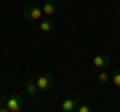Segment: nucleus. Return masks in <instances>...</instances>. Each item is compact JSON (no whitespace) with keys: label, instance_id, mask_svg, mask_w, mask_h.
<instances>
[{"label":"nucleus","instance_id":"f257e3e1","mask_svg":"<svg viewBox=\"0 0 120 112\" xmlns=\"http://www.w3.org/2000/svg\"><path fill=\"white\" fill-rule=\"evenodd\" d=\"M2 100V106H0V110H6V112H22L26 110V98L24 94H8L4 96Z\"/></svg>","mask_w":120,"mask_h":112},{"label":"nucleus","instance_id":"f03ea898","mask_svg":"<svg viewBox=\"0 0 120 112\" xmlns=\"http://www.w3.org/2000/svg\"><path fill=\"white\" fill-rule=\"evenodd\" d=\"M34 82H36V86H38L40 92H50L56 86V78L50 72H38L36 78H34Z\"/></svg>","mask_w":120,"mask_h":112},{"label":"nucleus","instance_id":"7ed1b4c3","mask_svg":"<svg viewBox=\"0 0 120 112\" xmlns=\"http://www.w3.org/2000/svg\"><path fill=\"white\" fill-rule=\"evenodd\" d=\"M22 14H24V18H26V20H30V22H40V20H42V16H44L42 6H40V4H28V6H24Z\"/></svg>","mask_w":120,"mask_h":112},{"label":"nucleus","instance_id":"20e7f679","mask_svg":"<svg viewBox=\"0 0 120 112\" xmlns=\"http://www.w3.org/2000/svg\"><path fill=\"white\" fill-rule=\"evenodd\" d=\"M40 6H42V12H44V16L52 18V16H56V12H58V8H60V2H58V0H44V4H40Z\"/></svg>","mask_w":120,"mask_h":112},{"label":"nucleus","instance_id":"39448f33","mask_svg":"<svg viewBox=\"0 0 120 112\" xmlns=\"http://www.w3.org/2000/svg\"><path fill=\"white\" fill-rule=\"evenodd\" d=\"M110 56L108 54H96L94 58H92V66H94L96 70H104V68H108L110 66Z\"/></svg>","mask_w":120,"mask_h":112},{"label":"nucleus","instance_id":"423d86ee","mask_svg":"<svg viewBox=\"0 0 120 112\" xmlns=\"http://www.w3.org/2000/svg\"><path fill=\"white\" fill-rule=\"evenodd\" d=\"M76 100L78 98H74V96H66L62 102H60V112H76Z\"/></svg>","mask_w":120,"mask_h":112},{"label":"nucleus","instance_id":"0eeeda50","mask_svg":"<svg viewBox=\"0 0 120 112\" xmlns=\"http://www.w3.org/2000/svg\"><path fill=\"white\" fill-rule=\"evenodd\" d=\"M40 90L38 86H36V82L34 80H26L24 82V96H28V98H38Z\"/></svg>","mask_w":120,"mask_h":112},{"label":"nucleus","instance_id":"6e6552de","mask_svg":"<svg viewBox=\"0 0 120 112\" xmlns=\"http://www.w3.org/2000/svg\"><path fill=\"white\" fill-rule=\"evenodd\" d=\"M38 28H40V32H42V34H50V32L56 28V24H54V20H52V18H44V20L38 22Z\"/></svg>","mask_w":120,"mask_h":112},{"label":"nucleus","instance_id":"1a4fd4ad","mask_svg":"<svg viewBox=\"0 0 120 112\" xmlns=\"http://www.w3.org/2000/svg\"><path fill=\"white\" fill-rule=\"evenodd\" d=\"M110 78H112V74L108 72V68H104V70H98V84H108L110 82Z\"/></svg>","mask_w":120,"mask_h":112},{"label":"nucleus","instance_id":"9d476101","mask_svg":"<svg viewBox=\"0 0 120 112\" xmlns=\"http://www.w3.org/2000/svg\"><path fill=\"white\" fill-rule=\"evenodd\" d=\"M110 82L114 84L116 88H120V68H116L114 72H112V78H110Z\"/></svg>","mask_w":120,"mask_h":112},{"label":"nucleus","instance_id":"9b49d317","mask_svg":"<svg viewBox=\"0 0 120 112\" xmlns=\"http://www.w3.org/2000/svg\"><path fill=\"white\" fill-rule=\"evenodd\" d=\"M92 110V106L90 104H82V106H76V112H90Z\"/></svg>","mask_w":120,"mask_h":112},{"label":"nucleus","instance_id":"f8f14e48","mask_svg":"<svg viewBox=\"0 0 120 112\" xmlns=\"http://www.w3.org/2000/svg\"><path fill=\"white\" fill-rule=\"evenodd\" d=\"M118 14H120V4H118Z\"/></svg>","mask_w":120,"mask_h":112}]
</instances>
